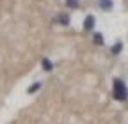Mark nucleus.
Instances as JSON below:
<instances>
[{
  "label": "nucleus",
  "instance_id": "obj_1",
  "mask_svg": "<svg viewBox=\"0 0 128 124\" xmlns=\"http://www.w3.org/2000/svg\"><path fill=\"white\" fill-rule=\"evenodd\" d=\"M126 96H128L126 85L121 80H114V98L118 101H123V99H126Z\"/></svg>",
  "mask_w": 128,
  "mask_h": 124
},
{
  "label": "nucleus",
  "instance_id": "obj_2",
  "mask_svg": "<svg viewBox=\"0 0 128 124\" xmlns=\"http://www.w3.org/2000/svg\"><path fill=\"white\" fill-rule=\"evenodd\" d=\"M94 16H92V14H89V16H86V20H84V28L86 30H92L94 28Z\"/></svg>",
  "mask_w": 128,
  "mask_h": 124
},
{
  "label": "nucleus",
  "instance_id": "obj_3",
  "mask_svg": "<svg viewBox=\"0 0 128 124\" xmlns=\"http://www.w3.org/2000/svg\"><path fill=\"white\" fill-rule=\"evenodd\" d=\"M98 2H100V7L105 9V11L112 9V0H98Z\"/></svg>",
  "mask_w": 128,
  "mask_h": 124
},
{
  "label": "nucleus",
  "instance_id": "obj_4",
  "mask_svg": "<svg viewBox=\"0 0 128 124\" xmlns=\"http://www.w3.org/2000/svg\"><path fill=\"white\" fill-rule=\"evenodd\" d=\"M41 64H43V69H44V71H52V67H54V64H52V62L48 60L46 57L41 60Z\"/></svg>",
  "mask_w": 128,
  "mask_h": 124
},
{
  "label": "nucleus",
  "instance_id": "obj_5",
  "mask_svg": "<svg viewBox=\"0 0 128 124\" xmlns=\"http://www.w3.org/2000/svg\"><path fill=\"white\" fill-rule=\"evenodd\" d=\"M39 89H41V83H39V82H36L34 85H30V87H28V90H27V92H28V94H34V92H36V90H39Z\"/></svg>",
  "mask_w": 128,
  "mask_h": 124
},
{
  "label": "nucleus",
  "instance_id": "obj_6",
  "mask_svg": "<svg viewBox=\"0 0 128 124\" xmlns=\"http://www.w3.org/2000/svg\"><path fill=\"white\" fill-rule=\"evenodd\" d=\"M92 41H94L96 44H103V36H102L100 32H96V34L92 36Z\"/></svg>",
  "mask_w": 128,
  "mask_h": 124
},
{
  "label": "nucleus",
  "instance_id": "obj_7",
  "mask_svg": "<svg viewBox=\"0 0 128 124\" xmlns=\"http://www.w3.org/2000/svg\"><path fill=\"white\" fill-rule=\"evenodd\" d=\"M121 48H123V43H116L114 46H112V53H114V55H118V53L121 52Z\"/></svg>",
  "mask_w": 128,
  "mask_h": 124
},
{
  "label": "nucleus",
  "instance_id": "obj_8",
  "mask_svg": "<svg viewBox=\"0 0 128 124\" xmlns=\"http://www.w3.org/2000/svg\"><path fill=\"white\" fill-rule=\"evenodd\" d=\"M66 5L75 9V7H78V0H66Z\"/></svg>",
  "mask_w": 128,
  "mask_h": 124
},
{
  "label": "nucleus",
  "instance_id": "obj_9",
  "mask_svg": "<svg viewBox=\"0 0 128 124\" xmlns=\"http://www.w3.org/2000/svg\"><path fill=\"white\" fill-rule=\"evenodd\" d=\"M59 20H60V23H64V25H68V23H70V18H68V16H60Z\"/></svg>",
  "mask_w": 128,
  "mask_h": 124
}]
</instances>
